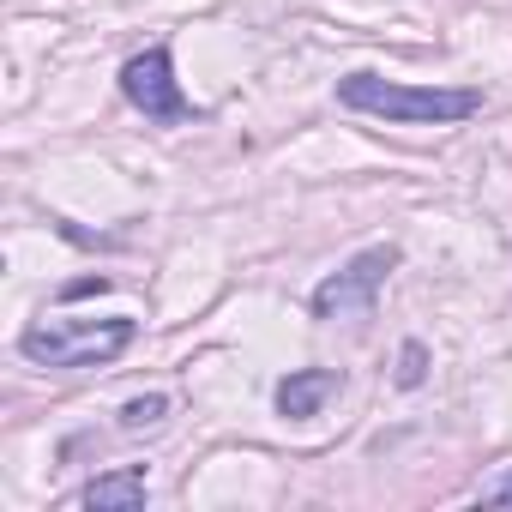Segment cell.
<instances>
[{
	"label": "cell",
	"instance_id": "1",
	"mask_svg": "<svg viewBox=\"0 0 512 512\" xmlns=\"http://www.w3.org/2000/svg\"><path fill=\"white\" fill-rule=\"evenodd\" d=\"M338 103L362 109V115L404 121V127H446V121H470L482 109V91H470V85L440 91V85H398L380 73H350V79H338Z\"/></svg>",
	"mask_w": 512,
	"mask_h": 512
},
{
	"label": "cell",
	"instance_id": "2",
	"mask_svg": "<svg viewBox=\"0 0 512 512\" xmlns=\"http://www.w3.org/2000/svg\"><path fill=\"white\" fill-rule=\"evenodd\" d=\"M133 338H139V320H127V314H109V320H49V326H31V332L19 338V350H25V362H37V368L73 374V368H103V362H115Z\"/></svg>",
	"mask_w": 512,
	"mask_h": 512
},
{
	"label": "cell",
	"instance_id": "3",
	"mask_svg": "<svg viewBox=\"0 0 512 512\" xmlns=\"http://www.w3.org/2000/svg\"><path fill=\"white\" fill-rule=\"evenodd\" d=\"M392 266H398V247H392V241L356 253L344 272H332V278L314 290V320H362V314H374V296H380V284L392 278Z\"/></svg>",
	"mask_w": 512,
	"mask_h": 512
},
{
	"label": "cell",
	"instance_id": "4",
	"mask_svg": "<svg viewBox=\"0 0 512 512\" xmlns=\"http://www.w3.org/2000/svg\"><path fill=\"white\" fill-rule=\"evenodd\" d=\"M121 91H127V103H133L145 121H187V115H193V103H187L181 85H175V55H169V43H151L145 55H133V61L121 67Z\"/></svg>",
	"mask_w": 512,
	"mask_h": 512
},
{
	"label": "cell",
	"instance_id": "5",
	"mask_svg": "<svg viewBox=\"0 0 512 512\" xmlns=\"http://www.w3.org/2000/svg\"><path fill=\"white\" fill-rule=\"evenodd\" d=\"M338 386H344V374H338V368H296V374H284V380H278V416H290V422L320 416V404H326V398H338Z\"/></svg>",
	"mask_w": 512,
	"mask_h": 512
},
{
	"label": "cell",
	"instance_id": "6",
	"mask_svg": "<svg viewBox=\"0 0 512 512\" xmlns=\"http://www.w3.org/2000/svg\"><path fill=\"white\" fill-rule=\"evenodd\" d=\"M145 470L139 464H127V470H115V476H97L85 494H79V506H97V512H139L145 506Z\"/></svg>",
	"mask_w": 512,
	"mask_h": 512
},
{
	"label": "cell",
	"instance_id": "7",
	"mask_svg": "<svg viewBox=\"0 0 512 512\" xmlns=\"http://www.w3.org/2000/svg\"><path fill=\"white\" fill-rule=\"evenodd\" d=\"M163 416H169V398H163V392H151V398H133V404L121 410V428H127V434H139V428H157Z\"/></svg>",
	"mask_w": 512,
	"mask_h": 512
},
{
	"label": "cell",
	"instance_id": "8",
	"mask_svg": "<svg viewBox=\"0 0 512 512\" xmlns=\"http://www.w3.org/2000/svg\"><path fill=\"white\" fill-rule=\"evenodd\" d=\"M422 374H428V350L422 344H404L398 350V386H422Z\"/></svg>",
	"mask_w": 512,
	"mask_h": 512
},
{
	"label": "cell",
	"instance_id": "9",
	"mask_svg": "<svg viewBox=\"0 0 512 512\" xmlns=\"http://www.w3.org/2000/svg\"><path fill=\"white\" fill-rule=\"evenodd\" d=\"M482 506H512V470H506V476H494V482L482 488Z\"/></svg>",
	"mask_w": 512,
	"mask_h": 512
}]
</instances>
